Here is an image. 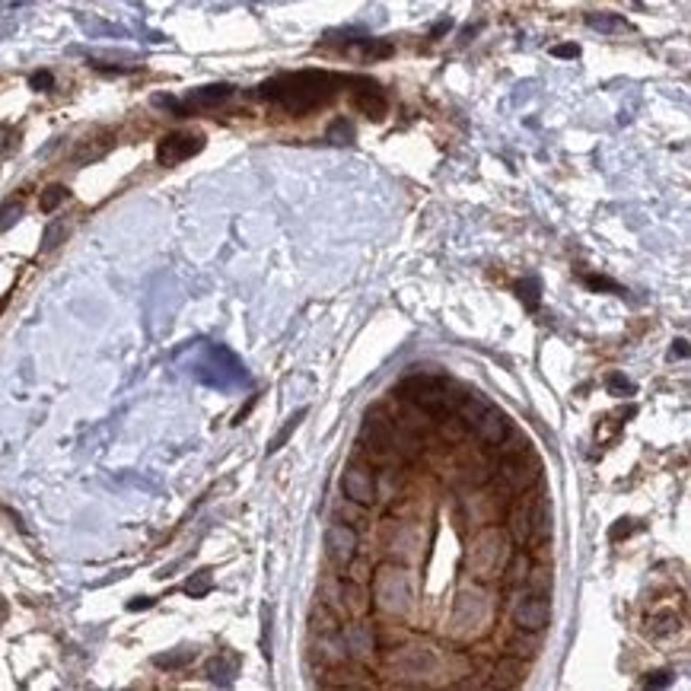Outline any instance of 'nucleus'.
<instances>
[{"instance_id": "obj_11", "label": "nucleus", "mask_w": 691, "mask_h": 691, "mask_svg": "<svg viewBox=\"0 0 691 691\" xmlns=\"http://www.w3.org/2000/svg\"><path fill=\"white\" fill-rule=\"evenodd\" d=\"M233 86L230 83H214V86H201V90H191L185 96V106H179L175 112L179 115H188V112H195V109H217L223 106L226 99L233 96Z\"/></svg>"}, {"instance_id": "obj_17", "label": "nucleus", "mask_w": 691, "mask_h": 691, "mask_svg": "<svg viewBox=\"0 0 691 691\" xmlns=\"http://www.w3.org/2000/svg\"><path fill=\"white\" fill-rule=\"evenodd\" d=\"M395 660H411V666H402L408 672V676H421V672H430V669L436 666V660H434V653L430 650H418V646H405Z\"/></svg>"}, {"instance_id": "obj_9", "label": "nucleus", "mask_w": 691, "mask_h": 691, "mask_svg": "<svg viewBox=\"0 0 691 691\" xmlns=\"http://www.w3.org/2000/svg\"><path fill=\"white\" fill-rule=\"evenodd\" d=\"M548 618H551V609L541 596H526V599L513 609V624H516L519 631H529V634L541 631V628L548 624Z\"/></svg>"}, {"instance_id": "obj_5", "label": "nucleus", "mask_w": 691, "mask_h": 691, "mask_svg": "<svg viewBox=\"0 0 691 691\" xmlns=\"http://www.w3.org/2000/svg\"><path fill=\"white\" fill-rule=\"evenodd\" d=\"M204 134H195V131H173L166 134L163 141L157 143V163L159 166H179L185 159L198 157L204 150Z\"/></svg>"}, {"instance_id": "obj_16", "label": "nucleus", "mask_w": 691, "mask_h": 691, "mask_svg": "<svg viewBox=\"0 0 691 691\" xmlns=\"http://www.w3.org/2000/svg\"><path fill=\"white\" fill-rule=\"evenodd\" d=\"M491 408V402L484 399V395H478V392H468V395H459V405H456V414L462 418V424L466 427H475V424L481 421V414Z\"/></svg>"}, {"instance_id": "obj_20", "label": "nucleus", "mask_w": 691, "mask_h": 691, "mask_svg": "<svg viewBox=\"0 0 691 691\" xmlns=\"http://www.w3.org/2000/svg\"><path fill=\"white\" fill-rule=\"evenodd\" d=\"M325 141H328V143H338V147H344V143H354V125H351L347 118L331 121V128H328V134H325Z\"/></svg>"}, {"instance_id": "obj_7", "label": "nucleus", "mask_w": 691, "mask_h": 691, "mask_svg": "<svg viewBox=\"0 0 691 691\" xmlns=\"http://www.w3.org/2000/svg\"><path fill=\"white\" fill-rule=\"evenodd\" d=\"M341 491L351 504H360V507H370L376 500V475L370 466H360V462H354V466L344 468L341 475Z\"/></svg>"}, {"instance_id": "obj_39", "label": "nucleus", "mask_w": 691, "mask_h": 691, "mask_svg": "<svg viewBox=\"0 0 691 691\" xmlns=\"http://www.w3.org/2000/svg\"><path fill=\"white\" fill-rule=\"evenodd\" d=\"M3 618H7V602L0 599V621H3Z\"/></svg>"}, {"instance_id": "obj_6", "label": "nucleus", "mask_w": 691, "mask_h": 691, "mask_svg": "<svg viewBox=\"0 0 691 691\" xmlns=\"http://www.w3.org/2000/svg\"><path fill=\"white\" fill-rule=\"evenodd\" d=\"M344 86H351L354 106L360 109L363 115H370L373 121L386 118V112H389V99H386L383 86H379L376 80H367V77H344Z\"/></svg>"}, {"instance_id": "obj_29", "label": "nucleus", "mask_w": 691, "mask_h": 691, "mask_svg": "<svg viewBox=\"0 0 691 691\" xmlns=\"http://www.w3.org/2000/svg\"><path fill=\"white\" fill-rule=\"evenodd\" d=\"M583 284L589 287V290H612V293H621V287H618L615 280H609V278H596V274H586Z\"/></svg>"}, {"instance_id": "obj_3", "label": "nucleus", "mask_w": 691, "mask_h": 691, "mask_svg": "<svg viewBox=\"0 0 691 691\" xmlns=\"http://www.w3.org/2000/svg\"><path fill=\"white\" fill-rule=\"evenodd\" d=\"M373 599L376 605L389 615H405L411 609V580L402 567H379L373 577Z\"/></svg>"}, {"instance_id": "obj_15", "label": "nucleus", "mask_w": 691, "mask_h": 691, "mask_svg": "<svg viewBox=\"0 0 691 691\" xmlns=\"http://www.w3.org/2000/svg\"><path fill=\"white\" fill-rule=\"evenodd\" d=\"M341 589V612H351V615L360 618L363 612L370 609V599H367V589H363L357 580H347V583H338Z\"/></svg>"}, {"instance_id": "obj_37", "label": "nucleus", "mask_w": 691, "mask_h": 691, "mask_svg": "<svg viewBox=\"0 0 691 691\" xmlns=\"http://www.w3.org/2000/svg\"><path fill=\"white\" fill-rule=\"evenodd\" d=\"M150 605H153V599H147V596H143V599L128 602V609H131V612H137V609H150Z\"/></svg>"}, {"instance_id": "obj_1", "label": "nucleus", "mask_w": 691, "mask_h": 691, "mask_svg": "<svg viewBox=\"0 0 691 691\" xmlns=\"http://www.w3.org/2000/svg\"><path fill=\"white\" fill-rule=\"evenodd\" d=\"M344 86V77L328 74V70H296V74H280L274 80L258 86V96L287 109L293 115H306L312 109L325 106L335 93Z\"/></svg>"}, {"instance_id": "obj_36", "label": "nucleus", "mask_w": 691, "mask_h": 691, "mask_svg": "<svg viewBox=\"0 0 691 691\" xmlns=\"http://www.w3.org/2000/svg\"><path fill=\"white\" fill-rule=\"evenodd\" d=\"M450 29H452V23H450V19H443V23H436V26H434L430 38H440V35H443V32H450Z\"/></svg>"}, {"instance_id": "obj_24", "label": "nucleus", "mask_w": 691, "mask_h": 691, "mask_svg": "<svg viewBox=\"0 0 691 691\" xmlns=\"http://www.w3.org/2000/svg\"><path fill=\"white\" fill-rule=\"evenodd\" d=\"M233 672H236V662H233V660H226V656H220V660H211V662H207V676H211L214 682L220 678V682L226 685L230 678H233Z\"/></svg>"}, {"instance_id": "obj_30", "label": "nucleus", "mask_w": 691, "mask_h": 691, "mask_svg": "<svg viewBox=\"0 0 691 691\" xmlns=\"http://www.w3.org/2000/svg\"><path fill=\"white\" fill-rule=\"evenodd\" d=\"M191 660V653H173V656H157V666L159 669H175V666H185V662Z\"/></svg>"}, {"instance_id": "obj_21", "label": "nucleus", "mask_w": 691, "mask_h": 691, "mask_svg": "<svg viewBox=\"0 0 691 691\" xmlns=\"http://www.w3.org/2000/svg\"><path fill=\"white\" fill-rule=\"evenodd\" d=\"M497 676H507V678H500V688H513V685L523 678V662H516V660H504V662H497Z\"/></svg>"}, {"instance_id": "obj_33", "label": "nucleus", "mask_w": 691, "mask_h": 691, "mask_svg": "<svg viewBox=\"0 0 691 691\" xmlns=\"http://www.w3.org/2000/svg\"><path fill=\"white\" fill-rule=\"evenodd\" d=\"M669 682H672V676H669V672H653V676H646V678H644L646 688H666Z\"/></svg>"}, {"instance_id": "obj_31", "label": "nucleus", "mask_w": 691, "mask_h": 691, "mask_svg": "<svg viewBox=\"0 0 691 691\" xmlns=\"http://www.w3.org/2000/svg\"><path fill=\"white\" fill-rule=\"evenodd\" d=\"M32 90H42V93H45V90H51V86H54V77L51 74H48V70H38V74H32Z\"/></svg>"}, {"instance_id": "obj_14", "label": "nucleus", "mask_w": 691, "mask_h": 691, "mask_svg": "<svg viewBox=\"0 0 691 691\" xmlns=\"http://www.w3.org/2000/svg\"><path fill=\"white\" fill-rule=\"evenodd\" d=\"M500 478H504L513 491H523V488H529V484L539 478V468L526 466V462H523V456H510V459H504V466H500Z\"/></svg>"}, {"instance_id": "obj_23", "label": "nucleus", "mask_w": 691, "mask_h": 691, "mask_svg": "<svg viewBox=\"0 0 691 691\" xmlns=\"http://www.w3.org/2000/svg\"><path fill=\"white\" fill-rule=\"evenodd\" d=\"M303 418H306V408H300V411H296V414H293V418H290V421L284 424V430H280V434H278V436H274V440H271V443H268V452H278L280 446H284L287 440H290V434H293V430L300 427V421H303Z\"/></svg>"}, {"instance_id": "obj_28", "label": "nucleus", "mask_w": 691, "mask_h": 691, "mask_svg": "<svg viewBox=\"0 0 691 691\" xmlns=\"http://www.w3.org/2000/svg\"><path fill=\"white\" fill-rule=\"evenodd\" d=\"M516 293H519V300H526L529 309L539 306V280H526V284H519Z\"/></svg>"}, {"instance_id": "obj_18", "label": "nucleus", "mask_w": 691, "mask_h": 691, "mask_svg": "<svg viewBox=\"0 0 691 691\" xmlns=\"http://www.w3.org/2000/svg\"><path fill=\"white\" fill-rule=\"evenodd\" d=\"M586 26H593V29H599V32H628L631 29V23L621 19V16H615V13H589L586 16Z\"/></svg>"}, {"instance_id": "obj_8", "label": "nucleus", "mask_w": 691, "mask_h": 691, "mask_svg": "<svg viewBox=\"0 0 691 691\" xmlns=\"http://www.w3.org/2000/svg\"><path fill=\"white\" fill-rule=\"evenodd\" d=\"M325 555L338 567L354 564V557H357V529L347 526V523H331L325 529Z\"/></svg>"}, {"instance_id": "obj_12", "label": "nucleus", "mask_w": 691, "mask_h": 691, "mask_svg": "<svg viewBox=\"0 0 691 691\" xmlns=\"http://www.w3.org/2000/svg\"><path fill=\"white\" fill-rule=\"evenodd\" d=\"M475 430H478L484 446H504L507 436H510V421L497 408H488V411L481 414V421L475 424Z\"/></svg>"}, {"instance_id": "obj_2", "label": "nucleus", "mask_w": 691, "mask_h": 691, "mask_svg": "<svg viewBox=\"0 0 691 691\" xmlns=\"http://www.w3.org/2000/svg\"><path fill=\"white\" fill-rule=\"evenodd\" d=\"M399 395H402V402L418 405L421 411H427L430 418L456 414V405H459V395H452L450 386H446L440 376H430V373L405 379V383L399 386Z\"/></svg>"}, {"instance_id": "obj_13", "label": "nucleus", "mask_w": 691, "mask_h": 691, "mask_svg": "<svg viewBox=\"0 0 691 691\" xmlns=\"http://www.w3.org/2000/svg\"><path fill=\"white\" fill-rule=\"evenodd\" d=\"M392 424L386 421L383 414L379 411H373L363 421V430H360V436H363V443H367V450H373V452H389L392 450Z\"/></svg>"}, {"instance_id": "obj_4", "label": "nucleus", "mask_w": 691, "mask_h": 691, "mask_svg": "<svg viewBox=\"0 0 691 691\" xmlns=\"http://www.w3.org/2000/svg\"><path fill=\"white\" fill-rule=\"evenodd\" d=\"M510 532L516 545H529L535 539L548 535V507L541 497H523L510 510Z\"/></svg>"}, {"instance_id": "obj_40", "label": "nucleus", "mask_w": 691, "mask_h": 691, "mask_svg": "<svg viewBox=\"0 0 691 691\" xmlns=\"http://www.w3.org/2000/svg\"><path fill=\"white\" fill-rule=\"evenodd\" d=\"M7 300H10V296H0V312H3V309H7Z\"/></svg>"}, {"instance_id": "obj_34", "label": "nucleus", "mask_w": 691, "mask_h": 691, "mask_svg": "<svg viewBox=\"0 0 691 691\" xmlns=\"http://www.w3.org/2000/svg\"><path fill=\"white\" fill-rule=\"evenodd\" d=\"M551 54H555V58H580V45H573V42H567V45H555L551 48Z\"/></svg>"}, {"instance_id": "obj_35", "label": "nucleus", "mask_w": 691, "mask_h": 691, "mask_svg": "<svg viewBox=\"0 0 691 691\" xmlns=\"http://www.w3.org/2000/svg\"><path fill=\"white\" fill-rule=\"evenodd\" d=\"M634 532V526H631V519H618V526H612V541H618L621 535H631Z\"/></svg>"}, {"instance_id": "obj_25", "label": "nucleus", "mask_w": 691, "mask_h": 691, "mask_svg": "<svg viewBox=\"0 0 691 691\" xmlns=\"http://www.w3.org/2000/svg\"><path fill=\"white\" fill-rule=\"evenodd\" d=\"M605 389H609L612 395H634V383L624 379L621 373H612L609 379H605Z\"/></svg>"}, {"instance_id": "obj_32", "label": "nucleus", "mask_w": 691, "mask_h": 691, "mask_svg": "<svg viewBox=\"0 0 691 691\" xmlns=\"http://www.w3.org/2000/svg\"><path fill=\"white\" fill-rule=\"evenodd\" d=\"M64 236V226H48V233H45V242H42V252H48V248H54L58 246V239Z\"/></svg>"}, {"instance_id": "obj_10", "label": "nucleus", "mask_w": 691, "mask_h": 691, "mask_svg": "<svg viewBox=\"0 0 691 691\" xmlns=\"http://www.w3.org/2000/svg\"><path fill=\"white\" fill-rule=\"evenodd\" d=\"M341 640H344L347 656H354V660H363V656H370L376 650V644H379L376 631L370 628L367 621H351L344 631H341Z\"/></svg>"}, {"instance_id": "obj_38", "label": "nucleus", "mask_w": 691, "mask_h": 691, "mask_svg": "<svg viewBox=\"0 0 691 691\" xmlns=\"http://www.w3.org/2000/svg\"><path fill=\"white\" fill-rule=\"evenodd\" d=\"M685 344H688V341H685V338H678V341H676V347H672V357H688V347H685Z\"/></svg>"}, {"instance_id": "obj_19", "label": "nucleus", "mask_w": 691, "mask_h": 691, "mask_svg": "<svg viewBox=\"0 0 691 691\" xmlns=\"http://www.w3.org/2000/svg\"><path fill=\"white\" fill-rule=\"evenodd\" d=\"M64 201H67V188L64 185H48L45 191H42V198H38V207H42L45 214H51V211H58Z\"/></svg>"}, {"instance_id": "obj_26", "label": "nucleus", "mask_w": 691, "mask_h": 691, "mask_svg": "<svg viewBox=\"0 0 691 691\" xmlns=\"http://www.w3.org/2000/svg\"><path fill=\"white\" fill-rule=\"evenodd\" d=\"M19 214H23V204L19 201H7L3 207H0V230H10V226L19 220Z\"/></svg>"}, {"instance_id": "obj_27", "label": "nucleus", "mask_w": 691, "mask_h": 691, "mask_svg": "<svg viewBox=\"0 0 691 691\" xmlns=\"http://www.w3.org/2000/svg\"><path fill=\"white\" fill-rule=\"evenodd\" d=\"M207 589H211V573H207V571H201L195 580H188V583H185V593L188 596H204Z\"/></svg>"}, {"instance_id": "obj_22", "label": "nucleus", "mask_w": 691, "mask_h": 691, "mask_svg": "<svg viewBox=\"0 0 691 691\" xmlns=\"http://www.w3.org/2000/svg\"><path fill=\"white\" fill-rule=\"evenodd\" d=\"M676 628H678L676 612H656V615L650 618V631H653L656 637H662V634H672Z\"/></svg>"}]
</instances>
